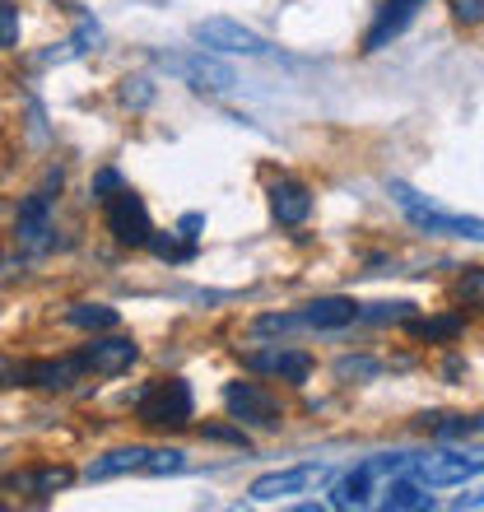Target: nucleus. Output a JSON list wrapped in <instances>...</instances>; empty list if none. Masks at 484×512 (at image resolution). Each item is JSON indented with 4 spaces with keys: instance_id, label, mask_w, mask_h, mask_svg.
Here are the masks:
<instances>
[{
    "instance_id": "11",
    "label": "nucleus",
    "mask_w": 484,
    "mask_h": 512,
    "mask_svg": "<svg viewBox=\"0 0 484 512\" xmlns=\"http://www.w3.org/2000/svg\"><path fill=\"white\" fill-rule=\"evenodd\" d=\"M242 368H252V373H261V378L308 382L312 354L294 350V345H261V350H247V354H242Z\"/></svg>"
},
{
    "instance_id": "23",
    "label": "nucleus",
    "mask_w": 484,
    "mask_h": 512,
    "mask_svg": "<svg viewBox=\"0 0 484 512\" xmlns=\"http://www.w3.org/2000/svg\"><path fill=\"white\" fill-rule=\"evenodd\" d=\"M410 308L415 303H368L359 308V322H410Z\"/></svg>"
},
{
    "instance_id": "21",
    "label": "nucleus",
    "mask_w": 484,
    "mask_h": 512,
    "mask_svg": "<svg viewBox=\"0 0 484 512\" xmlns=\"http://www.w3.org/2000/svg\"><path fill=\"white\" fill-rule=\"evenodd\" d=\"M461 317L457 312H447V317H429V322H410V331H415L419 340H457L461 336Z\"/></svg>"
},
{
    "instance_id": "10",
    "label": "nucleus",
    "mask_w": 484,
    "mask_h": 512,
    "mask_svg": "<svg viewBox=\"0 0 484 512\" xmlns=\"http://www.w3.org/2000/svg\"><path fill=\"white\" fill-rule=\"evenodd\" d=\"M108 233L121 247H149V238H154L145 201L131 187H121L117 196H108Z\"/></svg>"
},
{
    "instance_id": "14",
    "label": "nucleus",
    "mask_w": 484,
    "mask_h": 512,
    "mask_svg": "<svg viewBox=\"0 0 484 512\" xmlns=\"http://www.w3.org/2000/svg\"><path fill=\"white\" fill-rule=\"evenodd\" d=\"M377 503L387 512H429L433 508V494L424 480H415L410 471L401 475H391L387 485H382V494H377Z\"/></svg>"
},
{
    "instance_id": "31",
    "label": "nucleus",
    "mask_w": 484,
    "mask_h": 512,
    "mask_svg": "<svg viewBox=\"0 0 484 512\" xmlns=\"http://www.w3.org/2000/svg\"><path fill=\"white\" fill-rule=\"evenodd\" d=\"M24 378H28V364H14V359L0 354V387H19Z\"/></svg>"
},
{
    "instance_id": "2",
    "label": "nucleus",
    "mask_w": 484,
    "mask_h": 512,
    "mask_svg": "<svg viewBox=\"0 0 484 512\" xmlns=\"http://www.w3.org/2000/svg\"><path fill=\"white\" fill-rule=\"evenodd\" d=\"M410 461L405 452H396V457H368L359 461L354 471H345L331 485V508H368V503H377V494H382V485H387L391 475L410 471Z\"/></svg>"
},
{
    "instance_id": "3",
    "label": "nucleus",
    "mask_w": 484,
    "mask_h": 512,
    "mask_svg": "<svg viewBox=\"0 0 484 512\" xmlns=\"http://www.w3.org/2000/svg\"><path fill=\"white\" fill-rule=\"evenodd\" d=\"M135 415L149 429H187L191 415H196V396L182 378H163L149 382L140 396H135Z\"/></svg>"
},
{
    "instance_id": "12",
    "label": "nucleus",
    "mask_w": 484,
    "mask_h": 512,
    "mask_svg": "<svg viewBox=\"0 0 484 512\" xmlns=\"http://www.w3.org/2000/svg\"><path fill=\"white\" fill-rule=\"evenodd\" d=\"M80 359L98 378H117V373H126V368L140 359V345H135L131 336H94L80 350Z\"/></svg>"
},
{
    "instance_id": "5",
    "label": "nucleus",
    "mask_w": 484,
    "mask_h": 512,
    "mask_svg": "<svg viewBox=\"0 0 484 512\" xmlns=\"http://www.w3.org/2000/svg\"><path fill=\"white\" fill-rule=\"evenodd\" d=\"M154 66L168 70L173 80L191 84L196 94H229L233 89V70L219 56L205 52V47L201 52H154Z\"/></svg>"
},
{
    "instance_id": "8",
    "label": "nucleus",
    "mask_w": 484,
    "mask_h": 512,
    "mask_svg": "<svg viewBox=\"0 0 484 512\" xmlns=\"http://www.w3.org/2000/svg\"><path fill=\"white\" fill-rule=\"evenodd\" d=\"M224 405H229V415L247 429H280L284 424V405L280 396L261 382H229L224 387Z\"/></svg>"
},
{
    "instance_id": "16",
    "label": "nucleus",
    "mask_w": 484,
    "mask_h": 512,
    "mask_svg": "<svg viewBox=\"0 0 484 512\" xmlns=\"http://www.w3.org/2000/svg\"><path fill=\"white\" fill-rule=\"evenodd\" d=\"M89 368H84L80 354H70V359H38V364H28V378L24 387H42V391H70L75 382L84 378Z\"/></svg>"
},
{
    "instance_id": "4",
    "label": "nucleus",
    "mask_w": 484,
    "mask_h": 512,
    "mask_svg": "<svg viewBox=\"0 0 484 512\" xmlns=\"http://www.w3.org/2000/svg\"><path fill=\"white\" fill-rule=\"evenodd\" d=\"M359 322V303L354 298H312L298 312H266L256 317V331H336V326Z\"/></svg>"
},
{
    "instance_id": "1",
    "label": "nucleus",
    "mask_w": 484,
    "mask_h": 512,
    "mask_svg": "<svg viewBox=\"0 0 484 512\" xmlns=\"http://www.w3.org/2000/svg\"><path fill=\"white\" fill-rule=\"evenodd\" d=\"M391 201L401 205V215L415 224L419 233H429V238H466V243H484V219L475 215H452L443 205L424 201L415 187H405V182H391Z\"/></svg>"
},
{
    "instance_id": "24",
    "label": "nucleus",
    "mask_w": 484,
    "mask_h": 512,
    "mask_svg": "<svg viewBox=\"0 0 484 512\" xmlns=\"http://www.w3.org/2000/svg\"><path fill=\"white\" fill-rule=\"evenodd\" d=\"M149 247H154V256H163V261H191V256H196V238H191V243H177L173 233H168V238H163V233H154V238H149Z\"/></svg>"
},
{
    "instance_id": "33",
    "label": "nucleus",
    "mask_w": 484,
    "mask_h": 512,
    "mask_svg": "<svg viewBox=\"0 0 484 512\" xmlns=\"http://www.w3.org/2000/svg\"><path fill=\"white\" fill-rule=\"evenodd\" d=\"M177 229L187 233V238H196V229H205V215H182V224Z\"/></svg>"
},
{
    "instance_id": "32",
    "label": "nucleus",
    "mask_w": 484,
    "mask_h": 512,
    "mask_svg": "<svg viewBox=\"0 0 484 512\" xmlns=\"http://www.w3.org/2000/svg\"><path fill=\"white\" fill-rule=\"evenodd\" d=\"M205 438H215V443H247V438H242V429H205Z\"/></svg>"
},
{
    "instance_id": "6",
    "label": "nucleus",
    "mask_w": 484,
    "mask_h": 512,
    "mask_svg": "<svg viewBox=\"0 0 484 512\" xmlns=\"http://www.w3.org/2000/svg\"><path fill=\"white\" fill-rule=\"evenodd\" d=\"M410 475L424 480L429 489L466 485L475 475H484V447H443V452H424L410 461Z\"/></svg>"
},
{
    "instance_id": "20",
    "label": "nucleus",
    "mask_w": 484,
    "mask_h": 512,
    "mask_svg": "<svg viewBox=\"0 0 484 512\" xmlns=\"http://www.w3.org/2000/svg\"><path fill=\"white\" fill-rule=\"evenodd\" d=\"M66 322L80 326V331H112L121 317H117V308H108V303H75V308L66 312Z\"/></svg>"
},
{
    "instance_id": "13",
    "label": "nucleus",
    "mask_w": 484,
    "mask_h": 512,
    "mask_svg": "<svg viewBox=\"0 0 484 512\" xmlns=\"http://www.w3.org/2000/svg\"><path fill=\"white\" fill-rule=\"evenodd\" d=\"M419 5H429V0H387L382 10H377L373 28H368V38H363V52H382L387 42H396L405 28L415 24Z\"/></svg>"
},
{
    "instance_id": "29",
    "label": "nucleus",
    "mask_w": 484,
    "mask_h": 512,
    "mask_svg": "<svg viewBox=\"0 0 484 512\" xmlns=\"http://www.w3.org/2000/svg\"><path fill=\"white\" fill-rule=\"evenodd\" d=\"M121 187H126V182H121L117 168H103V173L94 177V196H98V201H108V196H117Z\"/></svg>"
},
{
    "instance_id": "26",
    "label": "nucleus",
    "mask_w": 484,
    "mask_h": 512,
    "mask_svg": "<svg viewBox=\"0 0 484 512\" xmlns=\"http://www.w3.org/2000/svg\"><path fill=\"white\" fill-rule=\"evenodd\" d=\"M177 471H187V452L163 447V452H154V457H149V471L145 475H177Z\"/></svg>"
},
{
    "instance_id": "18",
    "label": "nucleus",
    "mask_w": 484,
    "mask_h": 512,
    "mask_svg": "<svg viewBox=\"0 0 484 512\" xmlns=\"http://www.w3.org/2000/svg\"><path fill=\"white\" fill-rule=\"evenodd\" d=\"M270 215L280 219V224H289V229H298V224H308L312 215V191L303 187V182H275L270 187Z\"/></svg>"
},
{
    "instance_id": "7",
    "label": "nucleus",
    "mask_w": 484,
    "mask_h": 512,
    "mask_svg": "<svg viewBox=\"0 0 484 512\" xmlns=\"http://www.w3.org/2000/svg\"><path fill=\"white\" fill-rule=\"evenodd\" d=\"M191 38L210 47V52H233V56H252V61H280V47L266 42L261 33L252 28L233 24V19H201V24L191 28Z\"/></svg>"
},
{
    "instance_id": "15",
    "label": "nucleus",
    "mask_w": 484,
    "mask_h": 512,
    "mask_svg": "<svg viewBox=\"0 0 484 512\" xmlns=\"http://www.w3.org/2000/svg\"><path fill=\"white\" fill-rule=\"evenodd\" d=\"M70 480H75V471H70V466H42V471L5 475V480H0V489H5V494H33V499H52V494H61Z\"/></svg>"
},
{
    "instance_id": "30",
    "label": "nucleus",
    "mask_w": 484,
    "mask_h": 512,
    "mask_svg": "<svg viewBox=\"0 0 484 512\" xmlns=\"http://www.w3.org/2000/svg\"><path fill=\"white\" fill-rule=\"evenodd\" d=\"M452 14L461 24H484V0H452Z\"/></svg>"
},
{
    "instance_id": "19",
    "label": "nucleus",
    "mask_w": 484,
    "mask_h": 512,
    "mask_svg": "<svg viewBox=\"0 0 484 512\" xmlns=\"http://www.w3.org/2000/svg\"><path fill=\"white\" fill-rule=\"evenodd\" d=\"M149 457H154V447H117V452H108V457L89 461V471L84 475H89V480H112V475H131V471L145 475Z\"/></svg>"
},
{
    "instance_id": "34",
    "label": "nucleus",
    "mask_w": 484,
    "mask_h": 512,
    "mask_svg": "<svg viewBox=\"0 0 484 512\" xmlns=\"http://www.w3.org/2000/svg\"><path fill=\"white\" fill-rule=\"evenodd\" d=\"M475 429H484V415H480V419H475Z\"/></svg>"
},
{
    "instance_id": "22",
    "label": "nucleus",
    "mask_w": 484,
    "mask_h": 512,
    "mask_svg": "<svg viewBox=\"0 0 484 512\" xmlns=\"http://www.w3.org/2000/svg\"><path fill=\"white\" fill-rule=\"evenodd\" d=\"M377 373H382V364H377V359H363V354H345L336 364L340 382H368V378H377Z\"/></svg>"
},
{
    "instance_id": "25",
    "label": "nucleus",
    "mask_w": 484,
    "mask_h": 512,
    "mask_svg": "<svg viewBox=\"0 0 484 512\" xmlns=\"http://www.w3.org/2000/svg\"><path fill=\"white\" fill-rule=\"evenodd\" d=\"M457 298L466 308H484V270H466L457 280Z\"/></svg>"
},
{
    "instance_id": "28",
    "label": "nucleus",
    "mask_w": 484,
    "mask_h": 512,
    "mask_svg": "<svg viewBox=\"0 0 484 512\" xmlns=\"http://www.w3.org/2000/svg\"><path fill=\"white\" fill-rule=\"evenodd\" d=\"M19 42V10L10 0H0V47H14Z\"/></svg>"
},
{
    "instance_id": "27",
    "label": "nucleus",
    "mask_w": 484,
    "mask_h": 512,
    "mask_svg": "<svg viewBox=\"0 0 484 512\" xmlns=\"http://www.w3.org/2000/svg\"><path fill=\"white\" fill-rule=\"evenodd\" d=\"M149 98H154V84H149L145 75H135V80H121V103H126V108H145Z\"/></svg>"
},
{
    "instance_id": "17",
    "label": "nucleus",
    "mask_w": 484,
    "mask_h": 512,
    "mask_svg": "<svg viewBox=\"0 0 484 512\" xmlns=\"http://www.w3.org/2000/svg\"><path fill=\"white\" fill-rule=\"evenodd\" d=\"M19 243L28 247H47L52 243V196L47 191H33L24 205H19Z\"/></svg>"
},
{
    "instance_id": "9",
    "label": "nucleus",
    "mask_w": 484,
    "mask_h": 512,
    "mask_svg": "<svg viewBox=\"0 0 484 512\" xmlns=\"http://www.w3.org/2000/svg\"><path fill=\"white\" fill-rule=\"evenodd\" d=\"M331 480V466L322 461H303V466H284V471H270L261 480H252L247 499L252 503H280V499H294V494H312Z\"/></svg>"
}]
</instances>
